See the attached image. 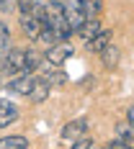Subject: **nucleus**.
<instances>
[{"label":"nucleus","mask_w":134,"mask_h":149,"mask_svg":"<svg viewBox=\"0 0 134 149\" xmlns=\"http://www.w3.org/2000/svg\"><path fill=\"white\" fill-rule=\"evenodd\" d=\"M72 46L67 44V41H60V44H54V46H49L46 49V62H49V67H62L65 62L72 57Z\"/></svg>","instance_id":"1"},{"label":"nucleus","mask_w":134,"mask_h":149,"mask_svg":"<svg viewBox=\"0 0 134 149\" xmlns=\"http://www.w3.org/2000/svg\"><path fill=\"white\" fill-rule=\"evenodd\" d=\"M41 29H44V21L39 18V15L34 13H23L21 15V31H23V36H29V39H39V33H41Z\"/></svg>","instance_id":"2"},{"label":"nucleus","mask_w":134,"mask_h":149,"mask_svg":"<svg viewBox=\"0 0 134 149\" xmlns=\"http://www.w3.org/2000/svg\"><path fill=\"white\" fill-rule=\"evenodd\" d=\"M85 129H88V121L85 118H75V121H70V123H65V129H62V141L67 144H72L77 136H83L85 134Z\"/></svg>","instance_id":"3"},{"label":"nucleus","mask_w":134,"mask_h":149,"mask_svg":"<svg viewBox=\"0 0 134 149\" xmlns=\"http://www.w3.org/2000/svg\"><path fill=\"white\" fill-rule=\"evenodd\" d=\"M65 18L70 21V26H72L75 31H80V29H83V23L88 21V13L83 10L80 3H75V5H65Z\"/></svg>","instance_id":"4"},{"label":"nucleus","mask_w":134,"mask_h":149,"mask_svg":"<svg viewBox=\"0 0 134 149\" xmlns=\"http://www.w3.org/2000/svg\"><path fill=\"white\" fill-rule=\"evenodd\" d=\"M34 82H36V80H34L29 72H23L21 77H13V80L8 82V90H13V93H18V95H31Z\"/></svg>","instance_id":"5"},{"label":"nucleus","mask_w":134,"mask_h":149,"mask_svg":"<svg viewBox=\"0 0 134 149\" xmlns=\"http://www.w3.org/2000/svg\"><path fill=\"white\" fill-rule=\"evenodd\" d=\"M26 70V52L23 49H11L8 52V74L23 72Z\"/></svg>","instance_id":"6"},{"label":"nucleus","mask_w":134,"mask_h":149,"mask_svg":"<svg viewBox=\"0 0 134 149\" xmlns=\"http://www.w3.org/2000/svg\"><path fill=\"white\" fill-rule=\"evenodd\" d=\"M15 118H18V105L3 100L0 103V129H8L11 123H15Z\"/></svg>","instance_id":"7"},{"label":"nucleus","mask_w":134,"mask_h":149,"mask_svg":"<svg viewBox=\"0 0 134 149\" xmlns=\"http://www.w3.org/2000/svg\"><path fill=\"white\" fill-rule=\"evenodd\" d=\"M49 90H52V82L46 80V77H39L36 82H34V90H31V100L34 103H44L46 98H49Z\"/></svg>","instance_id":"8"},{"label":"nucleus","mask_w":134,"mask_h":149,"mask_svg":"<svg viewBox=\"0 0 134 149\" xmlns=\"http://www.w3.org/2000/svg\"><path fill=\"white\" fill-rule=\"evenodd\" d=\"M36 41H39V44H44V49H49V46H54V44H60V41H62V33H60L57 26H44Z\"/></svg>","instance_id":"9"},{"label":"nucleus","mask_w":134,"mask_h":149,"mask_svg":"<svg viewBox=\"0 0 134 149\" xmlns=\"http://www.w3.org/2000/svg\"><path fill=\"white\" fill-rule=\"evenodd\" d=\"M108 44H111V33H108V31H101L98 36H93V39L88 41V49H90V52H95V54H101Z\"/></svg>","instance_id":"10"},{"label":"nucleus","mask_w":134,"mask_h":149,"mask_svg":"<svg viewBox=\"0 0 134 149\" xmlns=\"http://www.w3.org/2000/svg\"><path fill=\"white\" fill-rule=\"evenodd\" d=\"M101 59H103L106 67H116V64H119V59H121V52H119L114 44H108L103 52H101Z\"/></svg>","instance_id":"11"},{"label":"nucleus","mask_w":134,"mask_h":149,"mask_svg":"<svg viewBox=\"0 0 134 149\" xmlns=\"http://www.w3.org/2000/svg\"><path fill=\"white\" fill-rule=\"evenodd\" d=\"M29 147V139L23 136H3L0 139V149H26Z\"/></svg>","instance_id":"12"},{"label":"nucleus","mask_w":134,"mask_h":149,"mask_svg":"<svg viewBox=\"0 0 134 149\" xmlns=\"http://www.w3.org/2000/svg\"><path fill=\"white\" fill-rule=\"evenodd\" d=\"M101 31H103V29H101V23H98V21H85V23H83V29L77 31V33H80L85 41H90V39H93V36H98Z\"/></svg>","instance_id":"13"},{"label":"nucleus","mask_w":134,"mask_h":149,"mask_svg":"<svg viewBox=\"0 0 134 149\" xmlns=\"http://www.w3.org/2000/svg\"><path fill=\"white\" fill-rule=\"evenodd\" d=\"M39 67H41V54H39V52H34V49L26 52V70H23V72L31 74V72H36Z\"/></svg>","instance_id":"14"},{"label":"nucleus","mask_w":134,"mask_h":149,"mask_svg":"<svg viewBox=\"0 0 134 149\" xmlns=\"http://www.w3.org/2000/svg\"><path fill=\"white\" fill-rule=\"evenodd\" d=\"M116 134H119L121 139L132 147V144H134V123H121L119 129H116Z\"/></svg>","instance_id":"15"},{"label":"nucleus","mask_w":134,"mask_h":149,"mask_svg":"<svg viewBox=\"0 0 134 149\" xmlns=\"http://www.w3.org/2000/svg\"><path fill=\"white\" fill-rule=\"evenodd\" d=\"M80 5H83V10L88 13V18L90 15H95L98 10H101V5H103V0H77Z\"/></svg>","instance_id":"16"},{"label":"nucleus","mask_w":134,"mask_h":149,"mask_svg":"<svg viewBox=\"0 0 134 149\" xmlns=\"http://www.w3.org/2000/svg\"><path fill=\"white\" fill-rule=\"evenodd\" d=\"M41 5H44V3H39V0H18V8H21V13H36Z\"/></svg>","instance_id":"17"},{"label":"nucleus","mask_w":134,"mask_h":149,"mask_svg":"<svg viewBox=\"0 0 134 149\" xmlns=\"http://www.w3.org/2000/svg\"><path fill=\"white\" fill-rule=\"evenodd\" d=\"M41 72H44V77L52 82V88H54V85H62V82L67 80V77H65L62 72H57V70H41Z\"/></svg>","instance_id":"18"},{"label":"nucleus","mask_w":134,"mask_h":149,"mask_svg":"<svg viewBox=\"0 0 134 149\" xmlns=\"http://www.w3.org/2000/svg\"><path fill=\"white\" fill-rule=\"evenodd\" d=\"M72 147L75 149H88V147H93V139H90V136H77L72 141Z\"/></svg>","instance_id":"19"},{"label":"nucleus","mask_w":134,"mask_h":149,"mask_svg":"<svg viewBox=\"0 0 134 149\" xmlns=\"http://www.w3.org/2000/svg\"><path fill=\"white\" fill-rule=\"evenodd\" d=\"M0 74H8V49L0 52Z\"/></svg>","instance_id":"20"},{"label":"nucleus","mask_w":134,"mask_h":149,"mask_svg":"<svg viewBox=\"0 0 134 149\" xmlns=\"http://www.w3.org/2000/svg\"><path fill=\"white\" fill-rule=\"evenodd\" d=\"M5 41H8V26L0 23V52L5 49Z\"/></svg>","instance_id":"21"},{"label":"nucleus","mask_w":134,"mask_h":149,"mask_svg":"<svg viewBox=\"0 0 134 149\" xmlns=\"http://www.w3.org/2000/svg\"><path fill=\"white\" fill-rule=\"evenodd\" d=\"M126 121H129V123H134V105L126 111Z\"/></svg>","instance_id":"22"}]
</instances>
